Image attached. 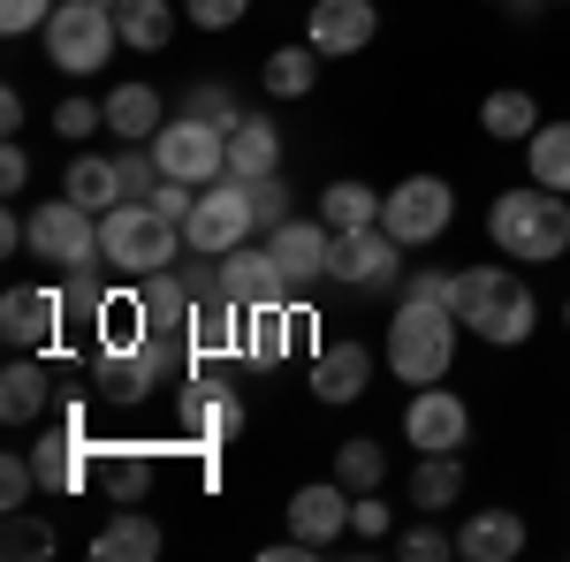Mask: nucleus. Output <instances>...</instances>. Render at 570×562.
<instances>
[{
    "mask_svg": "<svg viewBox=\"0 0 570 562\" xmlns=\"http://www.w3.org/2000/svg\"><path fill=\"white\" fill-rule=\"evenodd\" d=\"M487 236H494V252L518 266H548L570 252V206L563 190H548V183H525V190H502L494 206H487Z\"/></svg>",
    "mask_w": 570,
    "mask_h": 562,
    "instance_id": "f257e3e1",
    "label": "nucleus"
},
{
    "mask_svg": "<svg viewBox=\"0 0 570 562\" xmlns=\"http://www.w3.org/2000/svg\"><path fill=\"white\" fill-rule=\"evenodd\" d=\"M449 312L494 349H518L532 327H540V304H532V289L510 266H464L456 289H449Z\"/></svg>",
    "mask_w": 570,
    "mask_h": 562,
    "instance_id": "f03ea898",
    "label": "nucleus"
},
{
    "mask_svg": "<svg viewBox=\"0 0 570 562\" xmlns=\"http://www.w3.org/2000/svg\"><path fill=\"white\" fill-rule=\"evenodd\" d=\"M183 252H190V244H183V220H168L160 206L122 198V206H107V214H99V259L115 266V274H130V282L183 266Z\"/></svg>",
    "mask_w": 570,
    "mask_h": 562,
    "instance_id": "7ed1b4c3",
    "label": "nucleus"
},
{
    "mask_svg": "<svg viewBox=\"0 0 570 562\" xmlns=\"http://www.w3.org/2000/svg\"><path fill=\"white\" fill-rule=\"evenodd\" d=\"M456 312L449 304H395V327H389V365L403 388H434L441 373H449V357H456Z\"/></svg>",
    "mask_w": 570,
    "mask_h": 562,
    "instance_id": "20e7f679",
    "label": "nucleus"
},
{
    "mask_svg": "<svg viewBox=\"0 0 570 562\" xmlns=\"http://www.w3.org/2000/svg\"><path fill=\"white\" fill-rule=\"evenodd\" d=\"M115 46H122V23H115L107 0H61V8L46 16V61H53L61 77H99Z\"/></svg>",
    "mask_w": 570,
    "mask_h": 562,
    "instance_id": "39448f33",
    "label": "nucleus"
},
{
    "mask_svg": "<svg viewBox=\"0 0 570 562\" xmlns=\"http://www.w3.org/2000/svg\"><path fill=\"white\" fill-rule=\"evenodd\" d=\"M259 236V214H252V183H236V175H220L198 190V206L183 220V244L190 252H206V259H228L236 244H252Z\"/></svg>",
    "mask_w": 570,
    "mask_h": 562,
    "instance_id": "423d86ee",
    "label": "nucleus"
},
{
    "mask_svg": "<svg viewBox=\"0 0 570 562\" xmlns=\"http://www.w3.org/2000/svg\"><path fill=\"white\" fill-rule=\"evenodd\" d=\"M456 214V190L441 183V175H403L389 198H381V228H389L403 252H419V244H434L441 228Z\"/></svg>",
    "mask_w": 570,
    "mask_h": 562,
    "instance_id": "0eeeda50",
    "label": "nucleus"
},
{
    "mask_svg": "<svg viewBox=\"0 0 570 562\" xmlns=\"http://www.w3.org/2000/svg\"><path fill=\"white\" fill-rule=\"evenodd\" d=\"M31 252H39L46 266H61V274L99 266V214H91V206H77V198L61 190L53 206H39V214H31Z\"/></svg>",
    "mask_w": 570,
    "mask_h": 562,
    "instance_id": "6e6552de",
    "label": "nucleus"
},
{
    "mask_svg": "<svg viewBox=\"0 0 570 562\" xmlns=\"http://www.w3.org/2000/svg\"><path fill=\"white\" fill-rule=\"evenodd\" d=\"M153 152H160V168L176 175V183H190V190H206V183L228 175V130L198 122V115H176L168 130L153 137Z\"/></svg>",
    "mask_w": 570,
    "mask_h": 562,
    "instance_id": "1a4fd4ad",
    "label": "nucleus"
},
{
    "mask_svg": "<svg viewBox=\"0 0 570 562\" xmlns=\"http://www.w3.org/2000/svg\"><path fill=\"white\" fill-rule=\"evenodd\" d=\"M403 441L419 448V456H456L464 441H472V411H464V395L456 388H419L403 403Z\"/></svg>",
    "mask_w": 570,
    "mask_h": 562,
    "instance_id": "9d476101",
    "label": "nucleus"
},
{
    "mask_svg": "<svg viewBox=\"0 0 570 562\" xmlns=\"http://www.w3.org/2000/svg\"><path fill=\"white\" fill-rule=\"evenodd\" d=\"M176 433H183V448H228L236 433H244V403L220 388V381H183L176 395Z\"/></svg>",
    "mask_w": 570,
    "mask_h": 562,
    "instance_id": "9b49d317",
    "label": "nucleus"
},
{
    "mask_svg": "<svg viewBox=\"0 0 570 562\" xmlns=\"http://www.w3.org/2000/svg\"><path fill=\"white\" fill-rule=\"evenodd\" d=\"M395 274H403V244H395L389 228H351V236H335L327 282H343V289H389Z\"/></svg>",
    "mask_w": 570,
    "mask_h": 562,
    "instance_id": "f8f14e48",
    "label": "nucleus"
},
{
    "mask_svg": "<svg viewBox=\"0 0 570 562\" xmlns=\"http://www.w3.org/2000/svg\"><path fill=\"white\" fill-rule=\"evenodd\" d=\"M351 502H357V494L343 486V479H312V486H297V494H289V532H297L305 548H320V555H327V548L351 532Z\"/></svg>",
    "mask_w": 570,
    "mask_h": 562,
    "instance_id": "ddd939ff",
    "label": "nucleus"
},
{
    "mask_svg": "<svg viewBox=\"0 0 570 562\" xmlns=\"http://www.w3.org/2000/svg\"><path fill=\"white\" fill-rule=\"evenodd\" d=\"M220 282H228V297L244 304V312L289 304V274H282V259H274V244H236V252L220 259Z\"/></svg>",
    "mask_w": 570,
    "mask_h": 562,
    "instance_id": "4468645a",
    "label": "nucleus"
},
{
    "mask_svg": "<svg viewBox=\"0 0 570 562\" xmlns=\"http://www.w3.org/2000/svg\"><path fill=\"white\" fill-rule=\"evenodd\" d=\"M0 335L16 349H46L53 335H69L61 289H8V297H0Z\"/></svg>",
    "mask_w": 570,
    "mask_h": 562,
    "instance_id": "2eb2a0df",
    "label": "nucleus"
},
{
    "mask_svg": "<svg viewBox=\"0 0 570 562\" xmlns=\"http://www.w3.org/2000/svg\"><path fill=\"white\" fill-rule=\"evenodd\" d=\"M266 244H274L282 274H289V289L320 282V274H327V259H335V228H327V220H297V214H289L274 236H266Z\"/></svg>",
    "mask_w": 570,
    "mask_h": 562,
    "instance_id": "dca6fc26",
    "label": "nucleus"
},
{
    "mask_svg": "<svg viewBox=\"0 0 570 562\" xmlns=\"http://www.w3.org/2000/svg\"><path fill=\"white\" fill-rule=\"evenodd\" d=\"M137 304H145V335L190 343V312H198V289L183 282V266H168V274H145V282H137Z\"/></svg>",
    "mask_w": 570,
    "mask_h": 562,
    "instance_id": "f3484780",
    "label": "nucleus"
},
{
    "mask_svg": "<svg viewBox=\"0 0 570 562\" xmlns=\"http://www.w3.org/2000/svg\"><path fill=\"white\" fill-rule=\"evenodd\" d=\"M305 23H312L305 46H320V53H357V46H373V31H381L373 0H320Z\"/></svg>",
    "mask_w": 570,
    "mask_h": 562,
    "instance_id": "a211bd4d",
    "label": "nucleus"
},
{
    "mask_svg": "<svg viewBox=\"0 0 570 562\" xmlns=\"http://www.w3.org/2000/svg\"><path fill=\"white\" fill-rule=\"evenodd\" d=\"M373 381V349L365 343H320L312 349V395L320 403H357Z\"/></svg>",
    "mask_w": 570,
    "mask_h": 562,
    "instance_id": "6ab92c4d",
    "label": "nucleus"
},
{
    "mask_svg": "<svg viewBox=\"0 0 570 562\" xmlns=\"http://www.w3.org/2000/svg\"><path fill=\"white\" fill-rule=\"evenodd\" d=\"M456 555H464V562H510V555H525V517H518V510H472L464 532H456Z\"/></svg>",
    "mask_w": 570,
    "mask_h": 562,
    "instance_id": "aec40b11",
    "label": "nucleus"
},
{
    "mask_svg": "<svg viewBox=\"0 0 570 562\" xmlns=\"http://www.w3.org/2000/svg\"><path fill=\"white\" fill-rule=\"evenodd\" d=\"M153 479H160V464H153L145 448H91V486H99L115 510H122V502H145Z\"/></svg>",
    "mask_w": 570,
    "mask_h": 562,
    "instance_id": "412c9836",
    "label": "nucleus"
},
{
    "mask_svg": "<svg viewBox=\"0 0 570 562\" xmlns=\"http://www.w3.org/2000/svg\"><path fill=\"white\" fill-rule=\"evenodd\" d=\"M99 107H107V130L122 137V145H153V137L168 130V107H160L153 85H115Z\"/></svg>",
    "mask_w": 570,
    "mask_h": 562,
    "instance_id": "4be33fe9",
    "label": "nucleus"
},
{
    "mask_svg": "<svg viewBox=\"0 0 570 562\" xmlns=\"http://www.w3.org/2000/svg\"><path fill=\"white\" fill-rule=\"evenodd\" d=\"M160 548H168V540H160V524L145 517L137 502H122L115 517L99 524V540H91V555H99V562H153Z\"/></svg>",
    "mask_w": 570,
    "mask_h": 562,
    "instance_id": "5701e85b",
    "label": "nucleus"
},
{
    "mask_svg": "<svg viewBox=\"0 0 570 562\" xmlns=\"http://www.w3.org/2000/svg\"><path fill=\"white\" fill-rule=\"evenodd\" d=\"M228 175L236 183H259V175H282V137L266 115H244L236 130H228Z\"/></svg>",
    "mask_w": 570,
    "mask_h": 562,
    "instance_id": "b1692460",
    "label": "nucleus"
},
{
    "mask_svg": "<svg viewBox=\"0 0 570 562\" xmlns=\"http://www.w3.org/2000/svg\"><path fill=\"white\" fill-rule=\"evenodd\" d=\"M61 190H69L77 206H91V214H107V206H122V168H115L107 152H77L69 175H61Z\"/></svg>",
    "mask_w": 570,
    "mask_h": 562,
    "instance_id": "393cba45",
    "label": "nucleus"
},
{
    "mask_svg": "<svg viewBox=\"0 0 570 562\" xmlns=\"http://www.w3.org/2000/svg\"><path fill=\"white\" fill-rule=\"evenodd\" d=\"M39 411H46V365L39 357H16V365L0 373V418H8V426H31Z\"/></svg>",
    "mask_w": 570,
    "mask_h": 562,
    "instance_id": "a878e982",
    "label": "nucleus"
},
{
    "mask_svg": "<svg viewBox=\"0 0 570 562\" xmlns=\"http://www.w3.org/2000/svg\"><path fill=\"white\" fill-rule=\"evenodd\" d=\"M320 220H327L335 236L381 228V190H365V183H327V190H320Z\"/></svg>",
    "mask_w": 570,
    "mask_h": 562,
    "instance_id": "bb28decb",
    "label": "nucleus"
},
{
    "mask_svg": "<svg viewBox=\"0 0 570 562\" xmlns=\"http://www.w3.org/2000/svg\"><path fill=\"white\" fill-rule=\"evenodd\" d=\"M525 168H532V183H548V190L570 198V122H540L525 137Z\"/></svg>",
    "mask_w": 570,
    "mask_h": 562,
    "instance_id": "cd10ccee",
    "label": "nucleus"
},
{
    "mask_svg": "<svg viewBox=\"0 0 570 562\" xmlns=\"http://www.w3.org/2000/svg\"><path fill=\"white\" fill-rule=\"evenodd\" d=\"M456 494H464V464H456V456H419V472H411V510H456Z\"/></svg>",
    "mask_w": 570,
    "mask_h": 562,
    "instance_id": "c85d7f7f",
    "label": "nucleus"
},
{
    "mask_svg": "<svg viewBox=\"0 0 570 562\" xmlns=\"http://www.w3.org/2000/svg\"><path fill=\"white\" fill-rule=\"evenodd\" d=\"M480 130L502 137V145H525L532 130H540V107H532V91H494L480 107Z\"/></svg>",
    "mask_w": 570,
    "mask_h": 562,
    "instance_id": "c756f323",
    "label": "nucleus"
},
{
    "mask_svg": "<svg viewBox=\"0 0 570 562\" xmlns=\"http://www.w3.org/2000/svg\"><path fill=\"white\" fill-rule=\"evenodd\" d=\"M115 23H122V46H137V53H160V46L176 39L168 0H122V8H115Z\"/></svg>",
    "mask_w": 570,
    "mask_h": 562,
    "instance_id": "7c9ffc66",
    "label": "nucleus"
},
{
    "mask_svg": "<svg viewBox=\"0 0 570 562\" xmlns=\"http://www.w3.org/2000/svg\"><path fill=\"white\" fill-rule=\"evenodd\" d=\"M312 77H320V46H282V53H266V91H274V99H305Z\"/></svg>",
    "mask_w": 570,
    "mask_h": 562,
    "instance_id": "2f4dec72",
    "label": "nucleus"
},
{
    "mask_svg": "<svg viewBox=\"0 0 570 562\" xmlns=\"http://www.w3.org/2000/svg\"><path fill=\"white\" fill-rule=\"evenodd\" d=\"M91 343H99V349H137V343H145V304H137V297H107L99 327H91Z\"/></svg>",
    "mask_w": 570,
    "mask_h": 562,
    "instance_id": "473e14b6",
    "label": "nucleus"
},
{
    "mask_svg": "<svg viewBox=\"0 0 570 562\" xmlns=\"http://www.w3.org/2000/svg\"><path fill=\"white\" fill-rule=\"evenodd\" d=\"M61 312H69V327H99V312H107V282H99V266H77V274L61 282Z\"/></svg>",
    "mask_w": 570,
    "mask_h": 562,
    "instance_id": "72a5a7b5",
    "label": "nucleus"
},
{
    "mask_svg": "<svg viewBox=\"0 0 570 562\" xmlns=\"http://www.w3.org/2000/svg\"><path fill=\"white\" fill-rule=\"evenodd\" d=\"M335 479H343L351 494H373V486L389 479V456H381L373 441H343V448H335Z\"/></svg>",
    "mask_w": 570,
    "mask_h": 562,
    "instance_id": "f704fd0d",
    "label": "nucleus"
},
{
    "mask_svg": "<svg viewBox=\"0 0 570 562\" xmlns=\"http://www.w3.org/2000/svg\"><path fill=\"white\" fill-rule=\"evenodd\" d=\"M183 115H198V122H214V130H236V122H244L236 91L220 85V77H198V85H190V99H183Z\"/></svg>",
    "mask_w": 570,
    "mask_h": 562,
    "instance_id": "c9c22d12",
    "label": "nucleus"
},
{
    "mask_svg": "<svg viewBox=\"0 0 570 562\" xmlns=\"http://www.w3.org/2000/svg\"><path fill=\"white\" fill-rule=\"evenodd\" d=\"M0 555H53V524H39L31 510H8V532H0Z\"/></svg>",
    "mask_w": 570,
    "mask_h": 562,
    "instance_id": "e433bc0d",
    "label": "nucleus"
},
{
    "mask_svg": "<svg viewBox=\"0 0 570 562\" xmlns=\"http://www.w3.org/2000/svg\"><path fill=\"white\" fill-rule=\"evenodd\" d=\"M99 130H107V107H99V99H61V107H53V137L77 145V137H99Z\"/></svg>",
    "mask_w": 570,
    "mask_h": 562,
    "instance_id": "4c0bfd02",
    "label": "nucleus"
},
{
    "mask_svg": "<svg viewBox=\"0 0 570 562\" xmlns=\"http://www.w3.org/2000/svg\"><path fill=\"white\" fill-rule=\"evenodd\" d=\"M31 486H39V464L31 456H0V510H31Z\"/></svg>",
    "mask_w": 570,
    "mask_h": 562,
    "instance_id": "58836bf2",
    "label": "nucleus"
},
{
    "mask_svg": "<svg viewBox=\"0 0 570 562\" xmlns=\"http://www.w3.org/2000/svg\"><path fill=\"white\" fill-rule=\"evenodd\" d=\"M395 555L403 562H441V555H456V540H449L441 524H411V532L395 540Z\"/></svg>",
    "mask_w": 570,
    "mask_h": 562,
    "instance_id": "ea45409f",
    "label": "nucleus"
},
{
    "mask_svg": "<svg viewBox=\"0 0 570 562\" xmlns=\"http://www.w3.org/2000/svg\"><path fill=\"white\" fill-rule=\"evenodd\" d=\"M252 214H259V236H274V228L289 220V190H282V175H259V183H252Z\"/></svg>",
    "mask_w": 570,
    "mask_h": 562,
    "instance_id": "a19ab883",
    "label": "nucleus"
},
{
    "mask_svg": "<svg viewBox=\"0 0 570 562\" xmlns=\"http://www.w3.org/2000/svg\"><path fill=\"white\" fill-rule=\"evenodd\" d=\"M61 0H0V31L8 39H23V31H46V16H53Z\"/></svg>",
    "mask_w": 570,
    "mask_h": 562,
    "instance_id": "79ce46f5",
    "label": "nucleus"
},
{
    "mask_svg": "<svg viewBox=\"0 0 570 562\" xmlns=\"http://www.w3.org/2000/svg\"><path fill=\"white\" fill-rule=\"evenodd\" d=\"M389 517H395V510L381 502V486H373V494H357V502H351V532H357V540H389Z\"/></svg>",
    "mask_w": 570,
    "mask_h": 562,
    "instance_id": "37998d69",
    "label": "nucleus"
},
{
    "mask_svg": "<svg viewBox=\"0 0 570 562\" xmlns=\"http://www.w3.org/2000/svg\"><path fill=\"white\" fill-rule=\"evenodd\" d=\"M183 8H190V23H198V31H228V23H244V8H252V0H183Z\"/></svg>",
    "mask_w": 570,
    "mask_h": 562,
    "instance_id": "c03bdc74",
    "label": "nucleus"
},
{
    "mask_svg": "<svg viewBox=\"0 0 570 562\" xmlns=\"http://www.w3.org/2000/svg\"><path fill=\"white\" fill-rule=\"evenodd\" d=\"M449 289H456V274H434V266H411V282H403L411 304H449Z\"/></svg>",
    "mask_w": 570,
    "mask_h": 562,
    "instance_id": "a18cd8bd",
    "label": "nucleus"
},
{
    "mask_svg": "<svg viewBox=\"0 0 570 562\" xmlns=\"http://www.w3.org/2000/svg\"><path fill=\"white\" fill-rule=\"evenodd\" d=\"M23 183H31V152H23V145H8V152H0V190H8V198H23Z\"/></svg>",
    "mask_w": 570,
    "mask_h": 562,
    "instance_id": "49530a36",
    "label": "nucleus"
},
{
    "mask_svg": "<svg viewBox=\"0 0 570 562\" xmlns=\"http://www.w3.org/2000/svg\"><path fill=\"white\" fill-rule=\"evenodd\" d=\"M0 130H8V137L23 130V91H0Z\"/></svg>",
    "mask_w": 570,
    "mask_h": 562,
    "instance_id": "de8ad7c7",
    "label": "nucleus"
},
{
    "mask_svg": "<svg viewBox=\"0 0 570 562\" xmlns=\"http://www.w3.org/2000/svg\"><path fill=\"white\" fill-rule=\"evenodd\" d=\"M563 327H570V304H563Z\"/></svg>",
    "mask_w": 570,
    "mask_h": 562,
    "instance_id": "09e8293b",
    "label": "nucleus"
},
{
    "mask_svg": "<svg viewBox=\"0 0 570 562\" xmlns=\"http://www.w3.org/2000/svg\"><path fill=\"white\" fill-rule=\"evenodd\" d=\"M107 8H122V0H107Z\"/></svg>",
    "mask_w": 570,
    "mask_h": 562,
    "instance_id": "8fccbe9b",
    "label": "nucleus"
},
{
    "mask_svg": "<svg viewBox=\"0 0 570 562\" xmlns=\"http://www.w3.org/2000/svg\"><path fill=\"white\" fill-rule=\"evenodd\" d=\"M502 8H510V0H502Z\"/></svg>",
    "mask_w": 570,
    "mask_h": 562,
    "instance_id": "3c124183",
    "label": "nucleus"
}]
</instances>
